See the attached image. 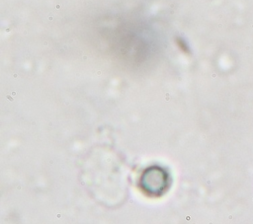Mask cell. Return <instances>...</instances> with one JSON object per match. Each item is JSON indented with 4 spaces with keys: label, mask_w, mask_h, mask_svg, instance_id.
<instances>
[{
    "label": "cell",
    "mask_w": 253,
    "mask_h": 224,
    "mask_svg": "<svg viewBox=\"0 0 253 224\" xmlns=\"http://www.w3.org/2000/svg\"><path fill=\"white\" fill-rule=\"evenodd\" d=\"M168 174L160 167L147 168L141 175L140 187L149 195H160L168 187Z\"/></svg>",
    "instance_id": "cell-1"
}]
</instances>
